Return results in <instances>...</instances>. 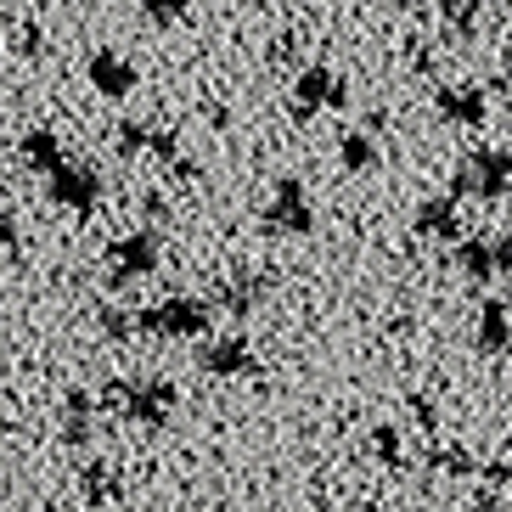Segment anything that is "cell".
Wrapping results in <instances>:
<instances>
[{"mask_svg":"<svg viewBox=\"0 0 512 512\" xmlns=\"http://www.w3.org/2000/svg\"><path fill=\"white\" fill-rule=\"evenodd\" d=\"M96 406L119 411L130 428L158 434V428H169V417H175V406H181V389H175L169 377H107Z\"/></svg>","mask_w":512,"mask_h":512,"instance_id":"1","label":"cell"},{"mask_svg":"<svg viewBox=\"0 0 512 512\" xmlns=\"http://www.w3.org/2000/svg\"><path fill=\"white\" fill-rule=\"evenodd\" d=\"M141 338H158V344H197L214 332V304L197 299V293H169V299L147 304V310H130Z\"/></svg>","mask_w":512,"mask_h":512,"instance_id":"2","label":"cell"},{"mask_svg":"<svg viewBox=\"0 0 512 512\" xmlns=\"http://www.w3.org/2000/svg\"><path fill=\"white\" fill-rule=\"evenodd\" d=\"M102 265H107V287H130V282H147L158 265H164V231H124L102 248Z\"/></svg>","mask_w":512,"mask_h":512,"instance_id":"3","label":"cell"},{"mask_svg":"<svg viewBox=\"0 0 512 512\" xmlns=\"http://www.w3.org/2000/svg\"><path fill=\"white\" fill-rule=\"evenodd\" d=\"M512 186V152L507 147H473L456 164L451 175V197L462 203V197H473V203H496V197H507Z\"/></svg>","mask_w":512,"mask_h":512,"instance_id":"4","label":"cell"},{"mask_svg":"<svg viewBox=\"0 0 512 512\" xmlns=\"http://www.w3.org/2000/svg\"><path fill=\"white\" fill-rule=\"evenodd\" d=\"M197 372L214 377V383H248L259 377V355L248 332H209L197 338Z\"/></svg>","mask_w":512,"mask_h":512,"instance_id":"5","label":"cell"},{"mask_svg":"<svg viewBox=\"0 0 512 512\" xmlns=\"http://www.w3.org/2000/svg\"><path fill=\"white\" fill-rule=\"evenodd\" d=\"M259 226L271 231V237H310L316 231V203H310V186L299 175H282L265 197V209H259Z\"/></svg>","mask_w":512,"mask_h":512,"instance_id":"6","label":"cell"},{"mask_svg":"<svg viewBox=\"0 0 512 512\" xmlns=\"http://www.w3.org/2000/svg\"><path fill=\"white\" fill-rule=\"evenodd\" d=\"M349 85L332 62H304L293 74V119H316V113H344Z\"/></svg>","mask_w":512,"mask_h":512,"instance_id":"7","label":"cell"},{"mask_svg":"<svg viewBox=\"0 0 512 512\" xmlns=\"http://www.w3.org/2000/svg\"><path fill=\"white\" fill-rule=\"evenodd\" d=\"M102 197H107V186H102V175H96L91 164H74V158H68L62 169L46 175V203L62 209V214H79V220H85V214L102 209Z\"/></svg>","mask_w":512,"mask_h":512,"instance_id":"8","label":"cell"},{"mask_svg":"<svg viewBox=\"0 0 512 512\" xmlns=\"http://www.w3.org/2000/svg\"><path fill=\"white\" fill-rule=\"evenodd\" d=\"M113 147H119L124 158H152V164H175V158H181V136L164 130V124H147V119H124L119 130H113Z\"/></svg>","mask_w":512,"mask_h":512,"instance_id":"9","label":"cell"},{"mask_svg":"<svg viewBox=\"0 0 512 512\" xmlns=\"http://www.w3.org/2000/svg\"><path fill=\"white\" fill-rule=\"evenodd\" d=\"M85 74H91V91L102 96V102H130L136 85H141V68L124 57V51H91Z\"/></svg>","mask_w":512,"mask_h":512,"instance_id":"10","label":"cell"},{"mask_svg":"<svg viewBox=\"0 0 512 512\" xmlns=\"http://www.w3.org/2000/svg\"><path fill=\"white\" fill-rule=\"evenodd\" d=\"M434 113H439V124H451V130H479V124L490 119V96H484V85H439Z\"/></svg>","mask_w":512,"mask_h":512,"instance_id":"11","label":"cell"},{"mask_svg":"<svg viewBox=\"0 0 512 512\" xmlns=\"http://www.w3.org/2000/svg\"><path fill=\"white\" fill-rule=\"evenodd\" d=\"M411 226H417L422 242H462L467 226H462V203H456L451 192H434L422 197L417 214H411Z\"/></svg>","mask_w":512,"mask_h":512,"instance_id":"12","label":"cell"},{"mask_svg":"<svg viewBox=\"0 0 512 512\" xmlns=\"http://www.w3.org/2000/svg\"><path fill=\"white\" fill-rule=\"evenodd\" d=\"M62 428H57V445H68V451H91L96 439V394L91 389H68L62 394Z\"/></svg>","mask_w":512,"mask_h":512,"instance_id":"13","label":"cell"},{"mask_svg":"<svg viewBox=\"0 0 512 512\" xmlns=\"http://www.w3.org/2000/svg\"><path fill=\"white\" fill-rule=\"evenodd\" d=\"M17 164H23V169H34V175L46 181L51 169H62V164H68V147H62V136H57V130H46V124H40V130H23V136H17Z\"/></svg>","mask_w":512,"mask_h":512,"instance_id":"14","label":"cell"},{"mask_svg":"<svg viewBox=\"0 0 512 512\" xmlns=\"http://www.w3.org/2000/svg\"><path fill=\"white\" fill-rule=\"evenodd\" d=\"M473 344H479V355H507L512 349V310H507V299H484L479 304Z\"/></svg>","mask_w":512,"mask_h":512,"instance_id":"15","label":"cell"},{"mask_svg":"<svg viewBox=\"0 0 512 512\" xmlns=\"http://www.w3.org/2000/svg\"><path fill=\"white\" fill-rule=\"evenodd\" d=\"M79 496H85V507H113V501L124 496L119 467H107V462H85V467H79Z\"/></svg>","mask_w":512,"mask_h":512,"instance_id":"16","label":"cell"},{"mask_svg":"<svg viewBox=\"0 0 512 512\" xmlns=\"http://www.w3.org/2000/svg\"><path fill=\"white\" fill-rule=\"evenodd\" d=\"M214 304H220L226 316L248 321V316L259 310V304H265V276H248V271H242V276H231V282L220 287V299H214Z\"/></svg>","mask_w":512,"mask_h":512,"instance_id":"17","label":"cell"},{"mask_svg":"<svg viewBox=\"0 0 512 512\" xmlns=\"http://www.w3.org/2000/svg\"><path fill=\"white\" fill-rule=\"evenodd\" d=\"M484 12H490V0H439V23H445L451 40H473Z\"/></svg>","mask_w":512,"mask_h":512,"instance_id":"18","label":"cell"},{"mask_svg":"<svg viewBox=\"0 0 512 512\" xmlns=\"http://www.w3.org/2000/svg\"><path fill=\"white\" fill-rule=\"evenodd\" d=\"M456 271H462L473 287L496 282V265H490V237H462V242H456Z\"/></svg>","mask_w":512,"mask_h":512,"instance_id":"19","label":"cell"},{"mask_svg":"<svg viewBox=\"0 0 512 512\" xmlns=\"http://www.w3.org/2000/svg\"><path fill=\"white\" fill-rule=\"evenodd\" d=\"M338 164H344L349 175H372L383 158H377V141L366 136V130H349V136L338 141Z\"/></svg>","mask_w":512,"mask_h":512,"instance_id":"20","label":"cell"},{"mask_svg":"<svg viewBox=\"0 0 512 512\" xmlns=\"http://www.w3.org/2000/svg\"><path fill=\"white\" fill-rule=\"evenodd\" d=\"M136 12L147 29H175V23L192 17V0H136Z\"/></svg>","mask_w":512,"mask_h":512,"instance_id":"21","label":"cell"},{"mask_svg":"<svg viewBox=\"0 0 512 512\" xmlns=\"http://www.w3.org/2000/svg\"><path fill=\"white\" fill-rule=\"evenodd\" d=\"M428 462H434L439 473H451V479H473V473H479V456L467 451V445H439V451H428Z\"/></svg>","mask_w":512,"mask_h":512,"instance_id":"22","label":"cell"},{"mask_svg":"<svg viewBox=\"0 0 512 512\" xmlns=\"http://www.w3.org/2000/svg\"><path fill=\"white\" fill-rule=\"evenodd\" d=\"M96 332L113 338V344H124V338H136V321H130V310H119V304H96Z\"/></svg>","mask_w":512,"mask_h":512,"instance_id":"23","label":"cell"},{"mask_svg":"<svg viewBox=\"0 0 512 512\" xmlns=\"http://www.w3.org/2000/svg\"><path fill=\"white\" fill-rule=\"evenodd\" d=\"M372 451H377V462L394 467V473L406 467V456H400V428H394V422H377L372 428Z\"/></svg>","mask_w":512,"mask_h":512,"instance_id":"24","label":"cell"},{"mask_svg":"<svg viewBox=\"0 0 512 512\" xmlns=\"http://www.w3.org/2000/svg\"><path fill=\"white\" fill-rule=\"evenodd\" d=\"M12 51H17V57H40V51H46L40 23H17V29H12Z\"/></svg>","mask_w":512,"mask_h":512,"instance_id":"25","label":"cell"},{"mask_svg":"<svg viewBox=\"0 0 512 512\" xmlns=\"http://www.w3.org/2000/svg\"><path fill=\"white\" fill-rule=\"evenodd\" d=\"M484 479H490V490H512V434H507V445H501V456L490 467H479Z\"/></svg>","mask_w":512,"mask_h":512,"instance_id":"26","label":"cell"},{"mask_svg":"<svg viewBox=\"0 0 512 512\" xmlns=\"http://www.w3.org/2000/svg\"><path fill=\"white\" fill-rule=\"evenodd\" d=\"M490 265H496V276H507V271H512V226L490 237Z\"/></svg>","mask_w":512,"mask_h":512,"instance_id":"27","label":"cell"},{"mask_svg":"<svg viewBox=\"0 0 512 512\" xmlns=\"http://www.w3.org/2000/svg\"><path fill=\"white\" fill-rule=\"evenodd\" d=\"M141 220H147L152 231H158V226L169 220V203H164V192H147V197H141Z\"/></svg>","mask_w":512,"mask_h":512,"instance_id":"28","label":"cell"},{"mask_svg":"<svg viewBox=\"0 0 512 512\" xmlns=\"http://www.w3.org/2000/svg\"><path fill=\"white\" fill-rule=\"evenodd\" d=\"M406 68L411 74H434V51L422 46V40H406Z\"/></svg>","mask_w":512,"mask_h":512,"instance_id":"29","label":"cell"},{"mask_svg":"<svg viewBox=\"0 0 512 512\" xmlns=\"http://www.w3.org/2000/svg\"><path fill=\"white\" fill-rule=\"evenodd\" d=\"M17 237H23L17 214H12V209H0V248H17Z\"/></svg>","mask_w":512,"mask_h":512,"instance_id":"30","label":"cell"},{"mask_svg":"<svg viewBox=\"0 0 512 512\" xmlns=\"http://www.w3.org/2000/svg\"><path fill=\"white\" fill-rule=\"evenodd\" d=\"M169 169H175V181H186V186H197V181H203V164H192V158H175Z\"/></svg>","mask_w":512,"mask_h":512,"instance_id":"31","label":"cell"},{"mask_svg":"<svg viewBox=\"0 0 512 512\" xmlns=\"http://www.w3.org/2000/svg\"><path fill=\"white\" fill-rule=\"evenodd\" d=\"M411 411H417V428H428V434H434V428H439V411H434V400H411Z\"/></svg>","mask_w":512,"mask_h":512,"instance_id":"32","label":"cell"},{"mask_svg":"<svg viewBox=\"0 0 512 512\" xmlns=\"http://www.w3.org/2000/svg\"><path fill=\"white\" fill-rule=\"evenodd\" d=\"M473 512H501V490H484V496L473 501Z\"/></svg>","mask_w":512,"mask_h":512,"instance_id":"33","label":"cell"},{"mask_svg":"<svg viewBox=\"0 0 512 512\" xmlns=\"http://www.w3.org/2000/svg\"><path fill=\"white\" fill-rule=\"evenodd\" d=\"M496 85H501V91L512 96V62H507V68H501V74H496Z\"/></svg>","mask_w":512,"mask_h":512,"instance_id":"34","label":"cell"},{"mask_svg":"<svg viewBox=\"0 0 512 512\" xmlns=\"http://www.w3.org/2000/svg\"><path fill=\"white\" fill-rule=\"evenodd\" d=\"M389 512H422V507H389Z\"/></svg>","mask_w":512,"mask_h":512,"instance_id":"35","label":"cell"},{"mask_svg":"<svg viewBox=\"0 0 512 512\" xmlns=\"http://www.w3.org/2000/svg\"><path fill=\"white\" fill-rule=\"evenodd\" d=\"M400 6H417V0H400Z\"/></svg>","mask_w":512,"mask_h":512,"instance_id":"36","label":"cell"}]
</instances>
